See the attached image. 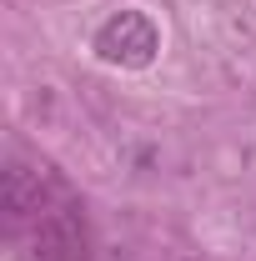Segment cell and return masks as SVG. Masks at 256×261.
I'll return each mask as SVG.
<instances>
[{
  "instance_id": "6da1fadb",
  "label": "cell",
  "mask_w": 256,
  "mask_h": 261,
  "mask_svg": "<svg viewBox=\"0 0 256 261\" xmlns=\"http://www.w3.org/2000/svg\"><path fill=\"white\" fill-rule=\"evenodd\" d=\"M25 261H86V211L61 186V196L25 231Z\"/></svg>"
},
{
  "instance_id": "7a4b0ae2",
  "label": "cell",
  "mask_w": 256,
  "mask_h": 261,
  "mask_svg": "<svg viewBox=\"0 0 256 261\" xmlns=\"http://www.w3.org/2000/svg\"><path fill=\"white\" fill-rule=\"evenodd\" d=\"M96 56L106 65H121V70H141V65L156 61L161 50V25L151 15H141V10H116L111 20H100L96 31Z\"/></svg>"
},
{
  "instance_id": "3957f363",
  "label": "cell",
  "mask_w": 256,
  "mask_h": 261,
  "mask_svg": "<svg viewBox=\"0 0 256 261\" xmlns=\"http://www.w3.org/2000/svg\"><path fill=\"white\" fill-rule=\"evenodd\" d=\"M61 196V181L45 176V166H31L20 156L5 161V231L10 236H25L31 221Z\"/></svg>"
}]
</instances>
